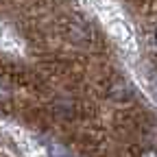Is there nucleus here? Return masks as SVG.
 <instances>
[{
  "mask_svg": "<svg viewBox=\"0 0 157 157\" xmlns=\"http://www.w3.org/2000/svg\"><path fill=\"white\" fill-rule=\"evenodd\" d=\"M42 144H44L48 157H74L70 148H66L63 144H59V142H55V140H42Z\"/></svg>",
  "mask_w": 157,
  "mask_h": 157,
  "instance_id": "f257e3e1",
  "label": "nucleus"
},
{
  "mask_svg": "<svg viewBox=\"0 0 157 157\" xmlns=\"http://www.w3.org/2000/svg\"><path fill=\"white\" fill-rule=\"evenodd\" d=\"M11 98H13V90H11V85L5 81V78H0V105L11 103Z\"/></svg>",
  "mask_w": 157,
  "mask_h": 157,
  "instance_id": "f03ea898",
  "label": "nucleus"
},
{
  "mask_svg": "<svg viewBox=\"0 0 157 157\" xmlns=\"http://www.w3.org/2000/svg\"><path fill=\"white\" fill-rule=\"evenodd\" d=\"M137 157H157V148H144V151H140V155Z\"/></svg>",
  "mask_w": 157,
  "mask_h": 157,
  "instance_id": "7ed1b4c3",
  "label": "nucleus"
},
{
  "mask_svg": "<svg viewBox=\"0 0 157 157\" xmlns=\"http://www.w3.org/2000/svg\"><path fill=\"white\" fill-rule=\"evenodd\" d=\"M153 39H155V46H157V31H155V35H153Z\"/></svg>",
  "mask_w": 157,
  "mask_h": 157,
  "instance_id": "20e7f679",
  "label": "nucleus"
}]
</instances>
